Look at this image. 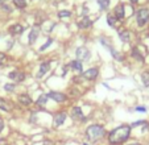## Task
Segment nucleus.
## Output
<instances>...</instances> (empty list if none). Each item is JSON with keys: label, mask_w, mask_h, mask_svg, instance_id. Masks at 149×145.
I'll return each instance as SVG.
<instances>
[{"label": "nucleus", "mask_w": 149, "mask_h": 145, "mask_svg": "<svg viewBox=\"0 0 149 145\" xmlns=\"http://www.w3.org/2000/svg\"><path fill=\"white\" fill-rule=\"evenodd\" d=\"M136 111H140V112H145L146 109H145V107H143V106H139V107H136Z\"/></svg>", "instance_id": "c85d7f7f"}, {"label": "nucleus", "mask_w": 149, "mask_h": 145, "mask_svg": "<svg viewBox=\"0 0 149 145\" xmlns=\"http://www.w3.org/2000/svg\"><path fill=\"white\" fill-rule=\"evenodd\" d=\"M4 90H6V91H13L15 90V84H11V83H7L6 86H4Z\"/></svg>", "instance_id": "a878e982"}, {"label": "nucleus", "mask_w": 149, "mask_h": 145, "mask_svg": "<svg viewBox=\"0 0 149 145\" xmlns=\"http://www.w3.org/2000/svg\"><path fill=\"white\" fill-rule=\"evenodd\" d=\"M98 1L102 9H107L108 6H110V0H98Z\"/></svg>", "instance_id": "5701e85b"}, {"label": "nucleus", "mask_w": 149, "mask_h": 145, "mask_svg": "<svg viewBox=\"0 0 149 145\" xmlns=\"http://www.w3.org/2000/svg\"><path fill=\"white\" fill-rule=\"evenodd\" d=\"M136 21H137L139 26L146 25V22L149 21V9L148 8H141L136 12Z\"/></svg>", "instance_id": "7ed1b4c3"}, {"label": "nucleus", "mask_w": 149, "mask_h": 145, "mask_svg": "<svg viewBox=\"0 0 149 145\" xmlns=\"http://www.w3.org/2000/svg\"><path fill=\"white\" fill-rule=\"evenodd\" d=\"M0 145H8V142H7L4 139H0Z\"/></svg>", "instance_id": "c756f323"}, {"label": "nucleus", "mask_w": 149, "mask_h": 145, "mask_svg": "<svg viewBox=\"0 0 149 145\" xmlns=\"http://www.w3.org/2000/svg\"><path fill=\"white\" fill-rule=\"evenodd\" d=\"M130 32L128 31H123V32H120V34H119V37H120V40L123 42H128L130 41V38H131V36H130Z\"/></svg>", "instance_id": "f3484780"}, {"label": "nucleus", "mask_w": 149, "mask_h": 145, "mask_svg": "<svg viewBox=\"0 0 149 145\" xmlns=\"http://www.w3.org/2000/svg\"><path fill=\"white\" fill-rule=\"evenodd\" d=\"M83 145H88V144H86V142H84V144H83Z\"/></svg>", "instance_id": "f704fd0d"}, {"label": "nucleus", "mask_w": 149, "mask_h": 145, "mask_svg": "<svg viewBox=\"0 0 149 145\" xmlns=\"http://www.w3.org/2000/svg\"><path fill=\"white\" fill-rule=\"evenodd\" d=\"M131 131L132 127L131 125H120L118 128L112 129L108 135V140H110L111 145H120L123 142H125L127 140L130 139L131 136Z\"/></svg>", "instance_id": "f257e3e1"}, {"label": "nucleus", "mask_w": 149, "mask_h": 145, "mask_svg": "<svg viewBox=\"0 0 149 145\" xmlns=\"http://www.w3.org/2000/svg\"><path fill=\"white\" fill-rule=\"evenodd\" d=\"M99 75V70L96 69V67H93V69H88L86 70V71L83 72V78L84 79H90V81H93V79H96Z\"/></svg>", "instance_id": "39448f33"}, {"label": "nucleus", "mask_w": 149, "mask_h": 145, "mask_svg": "<svg viewBox=\"0 0 149 145\" xmlns=\"http://www.w3.org/2000/svg\"><path fill=\"white\" fill-rule=\"evenodd\" d=\"M91 24H93V21H91L88 17H84L83 20H82L81 22H79V28L81 29H84V28H90Z\"/></svg>", "instance_id": "2eb2a0df"}, {"label": "nucleus", "mask_w": 149, "mask_h": 145, "mask_svg": "<svg viewBox=\"0 0 149 145\" xmlns=\"http://www.w3.org/2000/svg\"><path fill=\"white\" fill-rule=\"evenodd\" d=\"M70 66H71V69L74 70V71H77V72H81L82 71V63H81V61H73L70 63Z\"/></svg>", "instance_id": "dca6fc26"}, {"label": "nucleus", "mask_w": 149, "mask_h": 145, "mask_svg": "<svg viewBox=\"0 0 149 145\" xmlns=\"http://www.w3.org/2000/svg\"><path fill=\"white\" fill-rule=\"evenodd\" d=\"M24 26L23 25H20V24H13V25L11 26V28H9V33L11 34H20V33H23L24 32Z\"/></svg>", "instance_id": "9d476101"}, {"label": "nucleus", "mask_w": 149, "mask_h": 145, "mask_svg": "<svg viewBox=\"0 0 149 145\" xmlns=\"http://www.w3.org/2000/svg\"><path fill=\"white\" fill-rule=\"evenodd\" d=\"M132 56L135 57V58L137 59V61H140V62H144V57L141 56V53H140V52L137 50V47H135V49H133V50H132Z\"/></svg>", "instance_id": "6ab92c4d"}, {"label": "nucleus", "mask_w": 149, "mask_h": 145, "mask_svg": "<svg viewBox=\"0 0 149 145\" xmlns=\"http://www.w3.org/2000/svg\"><path fill=\"white\" fill-rule=\"evenodd\" d=\"M106 135V131L102 125H98V124H94V125H90L86 131V137L90 142H96L98 140H100L102 137Z\"/></svg>", "instance_id": "f03ea898"}, {"label": "nucleus", "mask_w": 149, "mask_h": 145, "mask_svg": "<svg viewBox=\"0 0 149 145\" xmlns=\"http://www.w3.org/2000/svg\"><path fill=\"white\" fill-rule=\"evenodd\" d=\"M4 61H6V54L0 52V63H1V62H4Z\"/></svg>", "instance_id": "cd10ccee"}, {"label": "nucleus", "mask_w": 149, "mask_h": 145, "mask_svg": "<svg viewBox=\"0 0 149 145\" xmlns=\"http://www.w3.org/2000/svg\"><path fill=\"white\" fill-rule=\"evenodd\" d=\"M130 145H141V144H139V142H135V144H130Z\"/></svg>", "instance_id": "72a5a7b5"}, {"label": "nucleus", "mask_w": 149, "mask_h": 145, "mask_svg": "<svg viewBox=\"0 0 149 145\" xmlns=\"http://www.w3.org/2000/svg\"><path fill=\"white\" fill-rule=\"evenodd\" d=\"M113 13H115V17L118 20H123L124 16H125V12H124V6L123 4H118L113 9Z\"/></svg>", "instance_id": "0eeeda50"}, {"label": "nucleus", "mask_w": 149, "mask_h": 145, "mask_svg": "<svg viewBox=\"0 0 149 145\" xmlns=\"http://www.w3.org/2000/svg\"><path fill=\"white\" fill-rule=\"evenodd\" d=\"M58 16L59 17H70L71 16V12L70 11H59L58 12Z\"/></svg>", "instance_id": "393cba45"}, {"label": "nucleus", "mask_w": 149, "mask_h": 145, "mask_svg": "<svg viewBox=\"0 0 149 145\" xmlns=\"http://www.w3.org/2000/svg\"><path fill=\"white\" fill-rule=\"evenodd\" d=\"M141 79H143V83L146 87H149V71H145L141 74Z\"/></svg>", "instance_id": "412c9836"}, {"label": "nucleus", "mask_w": 149, "mask_h": 145, "mask_svg": "<svg viewBox=\"0 0 149 145\" xmlns=\"http://www.w3.org/2000/svg\"><path fill=\"white\" fill-rule=\"evenodd\" d=\"M3 128H4V124H3V121H0V132L3 131Z\"/></svg>", "instance_id": "2f4dec72"}, {"label": "nucleus", "mask_w": 149, "mask_h": 145, "mask_svg": "<svg viewBox=\"0 0 149 145\" xmlns=\"http://www.w3.org/2000/svg\"><path fill=\"white\" fill-rule=\"evenodd\" d=\"M50 44H52V40H48V42H46V44L44 45V46H41V47H40V50H41V52H44V50H45V49H46V47H48Z\"/></svg>", "instance_id": "bb28decb"}, {"label": "nucleus", "mask_w": 149, "mask_h": 145, "mask_svg": "<svg viewBox=\"0 0 149 145\" xmlns=\"http://www.w3.org/2000/svg\"><path fill=\"white\" fill-rule=\"evenodd\" d=\"M0 109H3V111H6V112L11 111V107H9V104L7 103L4 99H1V98H0Z\"/></svg>", "instance_id": "a211bd4d"}, {"label": "nucleus", "mask_w": 149, "mask_h": 145, "mask_svg": "<svg viewBox=\"0 0 149 145\" xmlns=\"http://www.w3.org/2000/svg\"><path fill=\"white\" fill-rule=\"evenodd\" d=\"M71 115H73L74 119H81L82 121H84V116H83V114H82V109L79 108V107H74L73 111H71Z\"/></svg>", "instance_id": "9b49d317"}, {"label": "nucleus", "mask_w": 149, "mask_h": 145, "mask_svg": "<svg viewBox=\"0 0 149 145\" xmlns=\"http://www.w3.org/2000/svg\"><path fill=\"white\" fill-rule=\"evenodd\" d=\"M48 99H49L48 95H41V96L38 98V100H37V104H40V106H42V104H46Z\"/></svg>", "instance_id": "4be33fe9"}, {"label": "nucleus", "mask_w": 149, "mask_h": 145, "mask_svg": "<svg viewBox=\"0 0 149 145\" xmlns=\"http://www.w3.org/2000/svg\"><path fill=\"white\" fill-rule=\"evenodd\" d=\"M8 78H11L12 81H15V82H23L25 77H24V74L21 71H11Z\"/></svg>", "instance_id": "6e6552de"}, {"label": "nucleus", "mask_w": 149, "mask_h": 145, "mask_svg": "<svg viewBox=\"0 0 149 145\" xmlns=\"http://www.w3.org/2000/svg\"><path fill=\"white\" fill-rule=\"evenodd\" d=\"M115 19H116V17L111 16V15H108V16H107V21H108V24H110V26H112V28H115V26H116Z\"/></svg>", "instance_id": "b1692460"}, {"label": "nucleus", "mask_w": 149, "mask_h": 145, "mask_svg": "<svg viewBox=\"0 0 149 145\" xmlns=\"http://www.w3.org/2000/svg\"><path fill=\"white\" fill-rule=\"evenodd\" d=\"M13 4L17 7V8L23 9L26 7V0H13Z\"/></svg>", "instance_id": "aec40b11"}, {"label": "nucleus", "mask_w": 149, "mask_h": 145, "mask_svg": "<svg viewBox=\"0 0 149 145\" xmlns=\"http://www.w3.org/2000/svg\"><path fill=\"white\" fill-rule=\"evenodd\" d=\"M19 102L21 104H24V106H29L32 103V99L26 94H21V95H19Z\"/></svg>", "instance_id": "4468645a"}, {"label": "nucleus", "mask_w": 149, "mask_h": 145, "mask_svg": "<svg viewBox=\"0 0 149 145\" xmlns=\"http://www.w3.org/2000/svg\"><path fill=\"white\" fill-rule=\"evenodd\" d=\"M66 120V114L65 112H58V114L54 115V123L57 124V125H61V124L65 123Z\"/></svg>", "instance_id": "1a4fd4ad"}, {"label": "nucleus", "mask_w": 149, "mask_h": 145, "mask_svg": "<svg viewBox=\"0 0 149 145\" xmlns=\"http://www.w3.org/2000/svg\"><path fill=\"white\" fill-rule=\"evenodd\" d=\"M48 70H49V62H42V63L40 65V71H38V74H37V77L41 78L44 74L48 72Z\"/></svg>", "instance_id": "f8f14e48"}, {"label": "nucleus", "mask_w": 149, "mask_h": 145, "mask_svg": "<svg viewBox=\"0 0 149 145\" xmlns=\"http://www.w3.org/2000/svg\"><path fill=\"white\" fill-rule=\"evenodd\" d=\"M38 33H40L38 28H33L31 31V33H29V44H31V45H33V42L37 40V37H38Z\"/></svg>", "instance_id": "ddd939ff"}, {"label": "nucleus", "mask_w": 149, "mask_h": 145, "mask_svg": "<svg viewBox=\"0 0 149 145\" xmlns=\"http://www.w3.org/2000/svg\"><path fill=\"white\" fill-rule=\"evenodd\" d=\"M75 54H77L78 61H88V59H90V57H91L90 50H88V49H86L84 46H79L78 49L75 50Z\"/></svg>", "instance_id": "20e7f679"}, {"label": "nucleus", "mask_w": 149, "mask_h": 145, "mask_svg": "<svg viewBox=\"0 0 149 145\" xmlns=\"http://www.w3.org/2000/svg\"><path fill=\"white\" fill-rule=\"evenodd\" d=\"M137 1H139V0H131V3H133V4L137 3Z\"/></svg>", "instance_id": "473e14b6"}, {"label": "nucleus", "mask_w": 149, "mask_h": 145, "mask_svg": "<svg viewBox=\"0 0 149 145\" xmlns=\"http://www.w3.org/2000/svg\"><path fill=\"white\" fill-rule=\"evenodd\" d=\"M141 124H144V121H136V123L132 124V127H136V125H141Z\"/></svg>", "instance_id": "7c9ffc66"}, {"label": "nucleus", "mask_w": 149, "mask_h": 145, "mask_svg": "<svg viewBox=\"0 0 149 145\" xmlns=\"http://www.w3.org/2000/svg\"><path fill=\"white\" fill-rule=\"evenodd\" d=\"M48 96L50 99H53L54 102H57V103H63V102L66 100V95L61 94V92H57V91H52L48 94Z\"/></svg>", "instance_id": "423d86ee"}]
</instances>
